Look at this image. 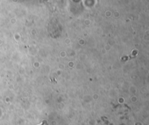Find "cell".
I'll return each instance as SVG.
<instances>
[{"label":"cell","instance_id":"cell-1","mask_svg":"<svg viewBox=\"0 0 149 125\" xmlns=\"http://www.w3.org/2000/svg\"><path fill=\"white\" fill-rule=\"evenodd\" d=\"M40 125H48L47 124L46 122H45V121H43V122H42V124H41Z\"/></svg>","mask_w":149,"mask_h":125}]
</instances>
